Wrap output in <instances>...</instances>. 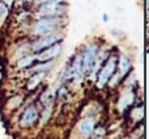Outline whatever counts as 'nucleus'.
<instances>
[{"label": "nucleus", "mask_w": 149, "mask_h": 139, "mask_svg": "<svg viewBox=\"0 0 149 139\" xmlns=\"http://www.w3.org/2000/svg\"><path fill=\"white\" fill-rule=\"evenodd\" d=\"M64 18L63 16H55V17H39L36 22L31 25V34L34 37H42L51 34L54 32L60 30Z\"/></svg>", "instance_id": "f257e3e1"}, {"label": "nucleus", "mask_w": 149, "mask_h": 139, "mask_svg": "<svg viewBox=\"0 0 149 139\" xmlns=\"http://www.w3.org/2000/svg\"><path fill=\"white\" fill-rule=\"evenodd\" d=\"M100 55V47L97 45H88L81 53V68L85 76H90Z\"/></svg>", "instance_id": "f03ea898"}, {"label": "nucleus", "mask_w": 149, "mask_h": 139, "mask_svg": "<svg viewBox=\"0 0 149 139\" xmlns=\"http://www.w3.org/2000/svg\"><path fill=\"white\" fill-rule=\"evenodd\" d=\"M116 59L118 58L111 55L107 57L101 67L98 68V75H97V87L103 88L109 83V80L113 77V75L116 72Z\"/></svg>", "instance_id": "7ed1b4c3"}, {"label": "nucleus", "mask_w": 149, "mask_h": 139, "mask_svg": "<svg viewBox=\"0 0 149 139\" xmlns=\"http://www.w3.org/2000/svg\"><path fill=\"white\" fill-rule=\"evenodd\" d=\"M38 39H36L34 42L30 44V50L37 54V53L42 51V50L47 49V47L52 46L55 44H59V42H63V38H64V34L60 30L54 32L51 34H47V36H42V37H37Z\"/></svg>", "instance_id": "20e7f679"}, {"label": "nucleus", "mask_w": 149, "mask_h": 139, "mask_svg": "<svg viewBox=\"0 0 149 139\" xmlns=\"http://www.w3.org/2000/svg\"><path fill=\"white\" fill-rule=\"evenodd\" d=\"M67 12V4L64 0L54 3H47V4L38 5L37 15L39 17H55V16H63Z\"/></svg>", "instance_id": "39448f33"}, {"label": "nucleus", "mask_w": 149, "mask_h": 139, "mask_svg": "<svg viewBox=\"0 0 149 139\" xmlns=\"http://www.w3.org/2000/svg\"><path fill=\"white\" fill-rule=\"evenodd\" d=\"M63 49V45L62 42L59 44H55L52 46L47 47V49L42 50V51L37 53L36 57H37V62H46V60H54L55 58H58L62 53Z\"/></svg>", "instance_id": "423d86ee"}, {"label": "nucleus", "mask_w": 149, "mask_h": 139, "mask_svg": "<svg viewBox=\"0 0 149 139\" xmlns=\"http://www.w3.org/2000/svg\"><path fill=\"white\" fill-rule=\"evenodd\" d=\"M37 118H38V110H37V108L34 105H30L24 112L20 124L22 127H29L37 121Z\"/></svg>", "instance_id": "0eeeda50"}, {"label": "nucleus", "mask_w": 149, "mask_h": 139, "mask_svg": "<svg viewBox=\"0 0 149 139\" xmlns=\"http://www.w3.org/2000/svg\"><path fill=\"white\" fill-rule=\"evenodd\" d=\"M132 68V62L126 54H120L116 59V70H118L120 77H124Z\"/></svg>", "instance_id": "6e6552de"}, {"label": "nucleus", "mask_w": 149, "mask_h": 139, "mask_svg": "<svg viewBox=\"0 0 149 139\" xmlns=\"http://www.w3.org/2000/svg\"><path fill=\"white\" fill-rule=\"evenodd\" d=\"M79 131L82 137H90L94 131V121L92 118H84L79 124Z\"/></svg>", "instance_id": "1a4fd4ad"}, {"label": "nucleus", "mask_w": 149, "mask_h": 139, "mask_svg": "<svg viewBox=\"0 0 149 139\" xmlns=\"http://www.w3.org/2000/svg\"><path fill=\"white\" fill-rule=\"evenodd\" d=\"M36 62H37V57H36V54H34V53H33V54H25V55H22V57L18 58L17 68H20V70L29 68V67H31V66H33Z\"/></svg>", "instance_id": "9d476101"}, {"label": "nucleus", "mask_w": 149, "mask_h": 139, "mask_svg": "<svg viewBox=\"0 0 149 139\" xmlns=\"http://www.w3.org/2000/svg\"><path fill=\"white\" fill-rule=\"evenodd\" d=\"M47 72H36L30 76V79L28 80V89L29 91H33L43 81V79L46 77Z\"/></svg>", "instance_id": "9b49d317"}, {"label": "nucleus", "mask_w": 149, "mask_h": 139, "mask_svg": "<svg viewBox=\"0 0 149 139\" xmlns=\"http://www.w3.org/2000/svg\"><path fill=\"white\" fill-rule=\"evenodd\" d=\"M54 60H46V62H36L31 66V72L36 74V72H49L50 70L54 67Z\"/></svg>", "instance_id": "f8f14e48"}, {"label": "nucleus", "mask_w": 149, "mask_h": 139, "mask_svg": "<svg viewBox=\"0 0 149 139\" xmlns=\"http://www.w3.org/2000/svg\"><path fill=\"white\" fill-rule=\"evenodd\" d=\"M134 97H135L134 92H132V91H127V92L119 98V102H118L119 110H124L126 108H128V106L134 102Z\"/></svg>", "instance_id": "ddd939ff"}, {"label": "nucleus", "mask_w": 149, "mask_h": 139, "mask_svg": "<svg viewBox=\"0 0 149 139\" xmlns=\"http://www.w3.org/2000/svg\"><path fill=\"white\" fill-rule=\"evenodd\" d=\"M21 102H22V97H21V96H16V97H13L12 100H9L8 106H9L10 109H16L17 106L21 105Z\"/></svg>", "instance_id": "4468645a"}, {"label": "nucleus", "mask_w": 149, "mask_h": 139, "mask_svg": "<svg viewBox=\"0 0 149 139\" xmlns=\"http://www.w3.org/2000/svg\"><path fill=\"white\" fill-rule=\"evenodd\" d=\"M8 15V5H5L3 1H0V18H4Z\"/></svg>", "instance_id": "2eb2a0df"}, {"label": "nucleus", "mask_w": 149, "mask_h": 139, "mask_svg": "<svg viewBox=\"0 0 149 139\" xmlns=\"http://www.w3.org/2000/svg\"><path fill=\"white\" fill-rule=\"evenodd\" d=\"M50 116H51V106H46L43 110V118H42V122H47V119L50 118Z\"/></svg>", "instance_id": "dca6fc26"}, {"label": "nucleus", "mask_w": 149, "mask_h": 139, "mask_svg": "<svg viewBox=\"0 0 149 139\" xmlns=\"http://www.w3.org/2000/svg\"><path fill=\"white\" fill-rule=\"evenodd\" d=\"M54 1H60V0H36L34 4L41 5V4H47V3H54Z\"/></svg>", "instance_id": "f3484780"}, {"label": "nucleus", "mask_w": 149, "mask_h": 139, "mask_svg": "<svg viewBox=\"0 0 149 139\" xmlns=\"http://www.w3.org/2000/svg\"><path fill=\"white\" fill-rule=\"evenodd\" d=\"M28 16H29V13H28V12H22V13H21L20 16H18V21H20V22H22V20L25 21Z\"/></svg>", "instance_id": "a211bd4d"}, {"label": "nucleus", "mask_w": 149, "mask_h": 139, "mask_svg": "<svg viewBox=\"0 0 149 139\" xmlns=\"http://www.w3.org/2000/svg\"><path fill=\"white\" fill-rule=\"evenodd\" d=\"M111 34H114V36H122V32L119 30V29H113V30H111Z\"/></svg>", "instance_id": "6ab92c4d"}, {"label": "nucleus", "mask_w": 149, "mask_h": 139, "mask_svg": "<svg viewBox=\"0 0 149 139\" xmlns=\"http://www.w3.org/2000/svg\"><path fill=\"white\" fill-rule=\"evenodd\" d=\"M109 20H110L109 15H107V13H103V15H102V21H103V22H107Z\"/></svg>", "instance_id": "aec40b11"}, {"label": "nucleus", "mask_w": 149, "mask_h": 139, "mask_svg": "<svg viewBox=\"0 0 149 139\" xmlns=\"http://www.w3.org/2000/svg\"><path fill=\"white\" fill-rule=\"evenodd\" d=\"M15 1H16V0H3V3H4L5 5H12Z\"/></svg>", "instance_id": "412c9836"}, {"label": "nucleus", "mask_w": 149, "mask_h": 139, "mask_svg": "<svg viewBox=\"0 0 149 139\" xmlns=\"http://www.w3.org/2000/svg\"><path fill=\"white\" fill-rule=\"evenodd\" d=\"M94 139H102V138H101V137H98V138H94Z\"/></svg>", "instance_id": "4be33fe9"}]
</instances>
